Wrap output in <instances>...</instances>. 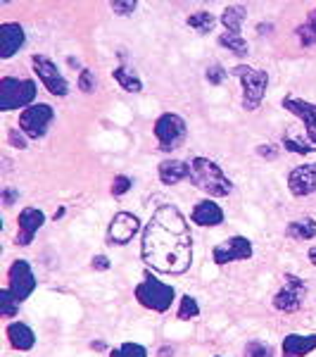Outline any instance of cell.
I'll list each match as a JSON object with an SVG mask.
<instances>
[{"mask_svg":"<svg viewBox=\"0 0 316 357\" xmlns=\"http://www.w3.org/2000/svg\"><path fill=\"white\" fill-rule=\"evenodd\" d=\"M141 257L159 274H186L193 264V234L176 205H159L143 229Z\"/></svg>","mask_w":316,"mask_h":357,"instance_id":"6da1fadb","label":"cell"},{"mask_svg":"<svg viewBox=\"0 0 316 357\" xmlns=\"http://www.w3.org/2000/svg\"><path fill=\"white\" fill-rule=\"evenodd\" d=\"M188 165H191V174H188L191 183L210 198H226V195L233 193V181L223 174V169L214 160L193 158Z\"/></svg>","mask_w":316,"mask_h":357,"instance_id":"7a4b0ae2","label":"cell"},{"mask_svg":"<svg viewBox=\"0 0 316 357\" xmlns=\"http://www.w3.org/2000/svg\"><path fill=\"white\" fill-rule=\"evenodd\" d=\"M38 93V86L31 79H17V77H3L0 79V110H26L33 105Z\"/></svg>","mask_w":316,"mask_h":357,"instance_id":"3957f363","label":"cell"},{"mask_svg":"<svg viewBox=\"0 0 316 357\" xmlns=\"http://www.w3.org/2000/svg\"><path fill=\"white\" fill-rule=\"evenodd\" d=\"M231 74L238 77L240 84H243V110H248V112L260 110V105L264 102V96H267V86H269L267 69L238 65L231 69Z\"/></svg>","mask_w":316,"mask_h":357,"instance_id":"277c9868","label":"cell"},{"mask_svg":"<svg viewBox=\"0 0 316 357\" xmlns=\"http://www.w3.org/2000/svg\"><path fill=\"white\" fill-rule=\"evenodd\" d=\"M134 296L145 310L166 312V310L171 307V303H174L176 291H174V286L164 284V281L155 279V276H145V281H141V284L136 286Z\"/></svg>","mask_w":316,"mask_h":357,"instance_id":"5b68a950","label":"cell"},{"mask_svg":"<svg viewBox=\"0 0 316 357\" xmlns=\"http://www.w3.org/2000/svg\"><path fill=\"white\" fill-rule=\"evenodd\" d=\"M186 136H188V124L181 114L164 112L162 117H157V122H155V138H157V143H159V151H164V153L176 151V148L183 146Z\"/></svg>","mask_w":316,"mask_h":357,"instance_id":"8992f818","label":"cell"},{"mask_svg":"<svg viewBox=\"0 0 316 357\" xmlns=\"http://www.w3.org/2000/svg\"><path fill=\"white\" fill-rule=\"evenodd\" d=\"M53 119H55L53 105H48V102H33L31 107L22 110L19 129L24 131L26 138L38 141V138H43L45 134H48V126L53 124Z\"/></svg>","mask_w":316,"mask_h":357,"instance_id":"52a82bcc","label":"cell"},{"mask_svg":"<svg viewBox=\"0 0 316 357\" xmlns=\"http://www.w3.org/2000/svg\"><path fill=\"white\" fill-rule=\"evenodd\" d=\"M31 67H33V74H36L38 82L45 86V91H48V93H53L57 98H65L69 93V82L65 79V74L60 72V67H57L50 57L33 55L31 57Z\"/></svg>","mask_w":316,"mask_h":357,"instance_id":"ba28073f","label":"cell"},{"mask_svg":"<svg viewBox=\"0 0 316 357\" xmlns=\"http://www.w3.org/2000/svg\"><path fill=\"white\" fill-rule=\"evenodd\" d=\"M36 276H33L31 264L26 260H15L8 269V289L19 303H24L33 291H36Z\"/></svg>","mask_w":316,"mask_h":357,"instance_id":"9c48e42d","label":"cell"},{"mask_svg":"<svg viewBox=\"0 0 316 357\" xmlns=\"http://www.w3.org/2000/svg\"><path fill=\"white\" fill-rule=\"evenodd\" d=\"M285 284L283 289L274 296V307L278 312H295V310L302 307L304 293H307V284L295 274H285Z\"/></svg>","mask_w":316,"mask_h":357,"instance_id":"30bf717a","label":"cell"},{"mask_svg":"<svg viewBox=\"0 0 316 357\" xmlns=\"http://www.w3.org/2000/svg\"><path fill=\"white\" fill-rule=\"evenodd\" d=\"M212 257H214L216 264H231V262H240V260H250L252 257V241L245 238V236H231L223 243H219L212 250Z\"/></svg>","mask_w":316,"mask_h":357,"instance_id":"8fae6325","label":"cell"},{"mask_svg":"<svg viewBox=\"0 0 316 357\" xmlns=\"http://www.w3.org/2000/svg\"><path fill=\"white\" fill-rule=\"evenodd\" d=\"M138 231H141V220L134 212H117L110 222V229H107V241H110V245H126L134 241Z\"/></svg>","mask_w":316,"mask_h":357,"instance_id":"7c38bea8","label":"cell"},{"mask_svg":"<svg viewBox=\"0 0 316 357\" xmlns=\"http://www.w3.org/2000/svg\"><path fill=\"white\" fill-rule=\"evenodd\" d=\"M17 224H19V229H17V245H31L36 234L43 229L45 215L38 207H24L19 212V217H17Z\"/></svg>","mask_w":316,"mask_h":357,"instance_id":"4fadbf2b","label":"cell"},{"mask_svg":"<svg viewBox=\"0 0 316 357\" xmlns=\"http://www.w3.org/2000/svg\"><path fill=\"white\" fill-rule=\"evenodd\" d=\"M283 107L290 114H295V117L304 124V129H307V138L312 141V146H316V102L288 96V98H283Z\"/></svg>","mask_w":316,"mask_h":357,"instance_id":"5bb4252c","label":"cell"},{"mask_svg":"<svg viewBox=\"0 0 316 357\" xmlns=\"http://www.w3.org/2000/svg\"><path fill=\"white\" fill-rule=\"evenodd\" d=\"M288 191L295 198H307L316 193V162L300 165L288 174Z\"/></svg>","mask_w":316,"mask_h":357,"instance_id":"9a60e30c","label":"cell"},{"mask_svg":"<svg viewBox=\"0 0 316 357\" xmlns=\"http://www.w3.org/2000/svg\"><path fill=\"white\" fill-rule=\"evenodd\" d=\"M26 43V33L22 24L17 22H3L0 24V57L3 60H10L13 55L19 53Z\"/></svg>","mask_w":316,"mask_h":357,"instance_id":"2e32d148","label":"cell"},{"mask_svg":"<svg viewBox=\"0 0 316 357\" xmlns=\"http://www.w3.org/2000/svg\"><path fill=\"white\" fill-rule=\"evenodd\" d=\"M191 222L198 227H219L223 224V210L212 198L200 200L191 212Z\"/></svg>","mask_w":316,"mask_h":357,"instance_id":"e0dca14e","label":"cell"},{"mask_svg":"<svg viewBox=\"0 0 316 357\" xmlns=\"http://www.w3.org/2000/svg\"><path fill=\"white\" fill-rule=\"evenodd\" d=\"M5 333H8L10 345H13L15 350H22V353H26V350H31L33 345H36V333H33L31 326L24 324V321H10Z\"/></svg>","mask_w":316,"mask_h":357,"instance_id":"ac0fdd59","label":"cell"},{"mask_svg":"<svg viewBox=\"0 0 316 357\" xmlns=\"http://www.w3.org/2000/svg\"><path fill=\"white\" fill-rule=\"evenodd\" d=\"M157 174L164 186H176V183H181L188 178V174H191V165L183 162V160H164V162H159V167H157Z\"/></svg>","mask_w":316,"mask_h":357,"instance_id":"d6986e66","label":"cell"},{"mask_svg":"<svg viewBox=\"0 0 316 357\" xmlns=\"http://www.w3.org/2000/svg\"><path fill=\"white\" fill-rule=\"evenodd\" d=\"M316 350V333L302 336V333H288L283 338V355L285 357H304Z\"/></svg>","mask_w":316,"mask_h":357,"instance_id":"ffe728a7","label":"cell"},{"mask_svg":"<svg viewBox=\"0 0 316 357\" xmlns=\"http://www.w3.org/2000/svg\"><path fill=\"white\" fill-rule=\"evenodd\" d=\"M245 17H248V10H245L243 5H228V8L221 13V24L226 26V31L240 33L243 31Z\"/></svg>","mask_w":316,"mask_h":357,"instance_id":"44dd1931","label":"cell"},{"mask_svg":"<svg viewBox=\"0 0 316 357\" xmlns=\"http://www.w3.org/2000/svg\"><path fill=\"white\" fill-rule=\"evenodd\" d=\"M285 234L295 241H312V238H316V220H312V217H304V220L290 222L288 229H285Z\"/></svg>","mask_w":316,"mask_h":357,"instance_id":"7402d4cb","label":"cell"},{"mask_svg":"<svg viewBox=\"0 0 316 357\" xmlns=\"http://www.w3.org/2000/svg\"><path fill=\"white\" fill-rule=\"evenodd\" d=\"M112 77H114V82L122 86L124 91H129V93H141V91H143V82L138 79V74L131 72V69H126V67H114Z\"/></svg>","mask_w":316,"mask_h":357,"instance_id":"603a6c76","label":"cell"},{"mask_svg":"<svg viewBox=\"0 0 316 357\" xmlns=\"http://www.w3.org/2000/svg\"><path fill=\"white\" fill-rule=\"evenodd\" d=\"M219 45L228 48L233 55H238V57H248L250 55V45H248V41H245L243 36H240V33H231V31L221 33V36H219Z\"/></svg>","mask_w":316,"mask_h":357,"instance_id":"cb8c5ba5","label":"cell"},{"mask_svg":"<svg viewBox=\"0 0 316 357\" xmlns=\"http://www.w3.org/2000/svg\"><path fill=\"white\" fill-rule=\"evenodd\" d=\"M295 33H297V38H300L302 45H314L316 43V8L307 15L304 24H300L295 29Z\"/></svg>","mask_w":316,"mask_h":357,"instance_id":"d4e9b609","label":"cell"},{"mask_svg":"<svg viewBox=\"0 0 316 357\" xmlns=\"http://www.w3.org/2000/svg\"><path fill=\"white\" fill-rule=\"evenodd\" d=\"M188 26L191 29H195L198 33H210L212 29H214V24H216V17L212 15V13H195V15H191L188 17Z\"/></svg>","mask_w":316,"mask_h":357,"instance_id":"484cf974","label":"cell"},{"mask_svg":"<svg viewBox=\"0 0 316 357\" xmlns=\"http://www.w3.org/2000/svg\"><path fill=\"white\" fill-rule=\"evenodd\" d=\"M19 301L13 296V291L10 289H3L0 291V314L5 317V319H13V317L19 314Z\"/></svg>","mask_w":316,"mask_h":357,"instance_id":"4316f807","label":"cell"},{"mask_svg":"<svg viewBox=\"0 0 316 357\" xmlns=\"http://www.w3.org/2000/svg\"><path fill=\"white\" fill-rule=\"evenodd\" d=\"M200 314V305L195 301L193 296H183L181 298V305H179V312H176V319L181 321H188V319H195Z\"/></svg>","mask_w":316,"mask_h":357,"instance_id":"83f0119b","label":"cell"},{"mask_svg":"<svg viewBox=\"0 0 316 357\" xmlns=\"http://www.w3.org/2000/svg\"><path fill=\"white\" fill-rule=\"evenodd\" d=\"M112 357H148V350L141 343H124L112 350Z\"/></svg>","mask_w":316,"mask_h":357,"instance_id":"f1b7e54d","label":"cell"},{"mask_svg":"<svg viewBox=\"0 0 316 357\" xmlns=\"http://www.w3.org/2000/svg\"><path fill=\"white\" fill-rule=\"evenodd\" d=\"M245 357H274V348L264 341H250L245 345Z\"/></svg>","mask_w":316,"mask_h":357,"instance_id":"f546056e","label":"cell"},{"mask_svg":"<svg viewBox=\"0 0 316 357\" xmlns=\"http://www.w3.org/2000/svg\"><path fill=\"white\" fill-rule=\"evenodd\" d=\"M110 8H112V13H114V15L129 17V15H134V13H136L138 3H136V0H114V3H110Z\"/></svg>","mask_w":316,"mask_h":357,"instance_id":"4dcf8cb0","label":"cell"},{"mask_svg":"<svg viewBox=\"0 0 316 357\" xmlns=\"http://www.w3.org/2000/svg\"><path fill=\"white\" fill-rule=\"evenodd\" d=\"M207 82L210 84H214V86H219V84H223L226 82V77H228V72L223 69L221 65H212V67H207Z\"/></svg>","mask_w":316,"mask_h":357,"instance_id":"1f68e13d","label":"cell"},{"mask_svg":"<svg viewBox=\"0 0 316 357\" xmlns=\"http://www.w3.org/2000/svg\"><path fill=\"white\" fill-rule=\"evenodd\" d=\"M131 186H134V181H131L129 176L119 174V176H114V181H112V193L114 195H124V193L131 191Z\"/></svg>","mask_w":316,"mask_h":357,"instance_id":"d6a6232c","label":"cell"},{"mask_svg":"<svg viewBox=\"0 0 316 357\" xmlns=\"http://www.w3.org/2000/svg\"><path fill=\"white\" fill-rule=\"evenodd\" d=\"M79 89L84 91V93H93L95 91V77L90 74V69H84L81 77H79Z\"/></svg>","mask_w":316,"mask_h":357,"instance_id":"836d02e7","label":"cell"},{"mask_svg":"<svg viewBox=\"0 0 316 357\" xmlns=\"http://www.w3.org/2000/svg\"><path fill=\"white\" fill-rule=\"evenodd\" d=\"M283 148H288V151L297 153V155H307V153L316 151V148H309V146H304V143L295 141V138H283Z\"/></svg>","mask_w":316,"mask_h":357,"instance_id":"e575fe53","label":"cell"},{"mask_svg":"<svg viewBox=\"0 0 316 357\" xmlns=\"http://www.w3.org/2000/svg\"><path fill=\"white\" fill-rule=\"evenodd\" d=\"M10 143H13L15 148H19V151H24L26 148V136H24V131L22 129H10Z\"/></svg>","mask_w":316,"mask_h":357,"instance_id":"d590c367","label":"cell"},{"mask_svg":"<svg viewBox=\"0 0 316 357\" xmlns=\"http://www.w3.org/2000/svg\"><path fill=\"white\" fill-rule=\"evenodd\" d=\"M93 269H110V260L105 255H95L93 257Z\"/></svg>","mask_w":316,"mask_h":357,"instance_id":"8d00e7d4","label":"cell"},{"mask_svg":"<svg viewBox=\"0 0 316 357\" xmlns=\"http://www.w3.org/2000/svg\"><path fill=\"white\" fill-rule=\"evenodd\" d=\"M17 195H19V193H17L15 188H8V191H5V207L13 205V200L17 198Z\"/></svg>","mask_w":316,"mask_h":357,"instance_id":"74e56055","label":"cell"},{"mask_svg":"<svg viewBox=\"0 0 316 357\" xmlns=\"http://www.w3.org/2000/svg\"><path fill=\"white\" fill-rule=\"evenodd\" d=\"M309 260H312V264H316V248H309Z\"/></svg>","mask_w":316,"mask_h":357,"instance_id":"f35d334b","label":"cell"},{"mask_svg":"<svg viewBox=\"0 0 316 357\" xmlns=\"http://www.w3.org/2000/svg\"><path fill=\"white\" fill-rule=\"evenodd\" d=\"M216 357H221V355H216Z\"/></svg>","mask_w":316,"mask_h":357,"instance_id":"ab89813d","label":"cell"},{"mask_svg":"<svg viewBox=\"0 0 316 357\" xmlns=\"http://www.w3.org/2000/svg\"><path fill=\"white\" fill-rule=\"evenodd\" d=\"M283 357H285V355H283Z\"/></svg>","mask_w":316,"mask_h":357,"instance_id":"60d3db41","label":"cell"}]
</instances>
